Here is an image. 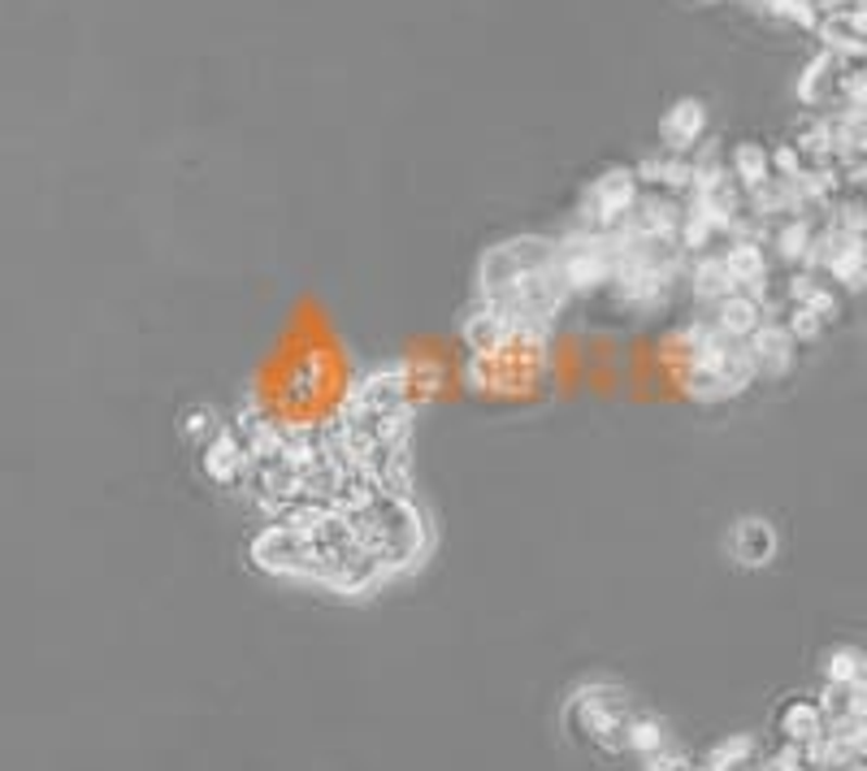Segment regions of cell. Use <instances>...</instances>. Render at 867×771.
<instances>
[{
  "instance_id": "obj_3",
  "label": "cell",
  "mask_w": 867,
  "mask_h": 771,
  "mask_svg": "<svg viewBox=\"0 0 867 771\" xmlns=\"http://www.w3.org/2000/svg\"><path fill=\"white\" fill-rule=\"evenodd\" d=\"M781 729H786V737H790L794 746H812V742L825 737V711L812 707V703H794V707L786 711Z\"/></svg>"
},
{
  "instance_id": "obj_2",
  "label": "cell",
  "mask_w": 867,
  "mask_h": 771,
  "mask_svg": "<svg viewBox=\"0 0 867 771\" xmlns=\"http://www.w3.org/2000/svg\"><path fill=\"white\" fill-rule=\"evenodd\" d=\"M625 750H633L638 759H651V755L668 750L664 724L651 720V716H629V724H625Z\"/></svg>"
},
{
  "instance_id": "obj_1",
  "label": "cell",
  "mask_w": 867,
  "mask_h": 771,
  "mask_svg": "<svg viewBox=\"0 0 867 771\" xmlns=\"http://www.w3.org/2000/svg\"><path fill=\"white\" fill-rule=\"evenodd\" d=\"M248 442L235 433V429H217L209 442H204V472L217 481V485H235L243 472H248Z\"/></svg>"
}]
</instances>
